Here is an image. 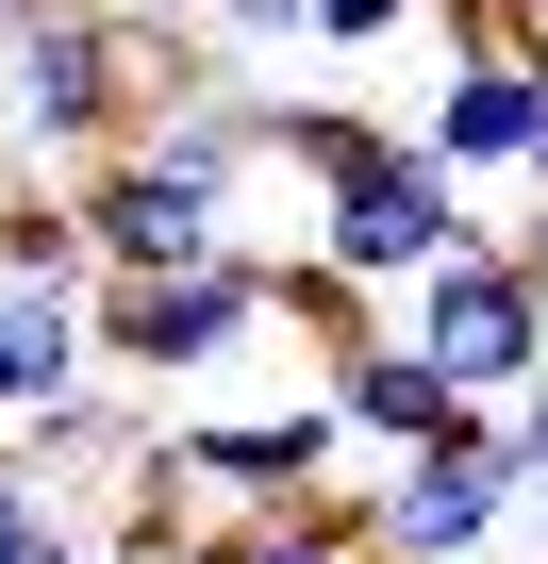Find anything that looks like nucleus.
Segmentation results:
<instances>
[{"mask_svg": "<svg viewBox=\"0 0 548 564\" xmlns=\"http://www.w3.org/2000/svg\"><path fill=\"white\" fill-rule=\"evenodd\" d=\"M366 564H383V547H366Z\"/></svg>", "mask_w": 548, "mask_h": 564, "instance_id": "nucleus-19", "label": "nucleus"}, {"mask_svg": "<svg viewBox=\"0 0 548 564\" xmlns=\"http://www.w3.org/2000/svg\"><path fill=\"white\" fill-rule=\"evenodd\" d=\"M166 448H183V481H216L233 514H283V498H316V481H333V448H350V432H333V399H283V415H183Z\"/></svg>", "mask_w": 548, "mask_h": 564, "instance_id": "nucleus-7", "label": "nucleus"}, {"mask_svg": "<svg viewBox=\"0 0 548 564\" xmlns=\"http://www.w3.org/2000/svg\"><path fill=\"white\" fill-rule=\"evenodd\" d=\"M51 564H100V547H84V531H67V547H51Z\"/></svg>", "mask_w": 548, "mask_h": 564, "instance_id": "nucleus-17", "label": "nucleus"}, {"mask_svg": "<svg viewBox=\"0 0 548 564\" xmlns=\"http://www.w3.org/2000/svg\"><path fill=\"white\" fill-rule=\"evenodd\" d=\"M0 282H84V216H67V183H18V199H0Z\"/></svg>", "mask_w": 548, "mask_h": 564, "instance_id": "nucleus-12", "label": "nucleus"}, {"mask_svg": "<svg viewBox=\"0 0 548 564\" xmlns=\"http://www.w3.org/2000/svg\"><path fill=\"white\" fill-rule=\"evenodd\" d=\"M216 34H233V51H283V34H300V0H216Z\"/></svg>", "mask_w": 548, "mask_h": 564, "instance_id": "nucleus-14", "label": "nucleus"}, {"mask_svg": "<svg viewBox=\"0 0 548 564\" xmlns=\"http://www.w3.org/2000/svg\"><path fill=\"white\" fill-rule=\"evenodd\" d=\"M300 34H333V51H399L416 0H300Z\"/></svg>", "mask_w": 548, "mask_h": 564, "instance_id": "nucleus-13", "label": "nucleus"}, {"mask_svg": "<svg viewBox=\"0 0 548 564\" xmlns=\"http://www.w3.org/2000/svg\"><path fill=\"white\" fill-rule=\"evenodd\" d=\"M200 564H366V514H350V498H283V514L200 531Z\"/></svg>", "mask_w": 548, "mask_h": 564, "instance_id": "nucleus-10", "label": "nucleus"}, {"mask_svg": "<svg viewBox=\"0 0 548 564\" xmlns=\"http://www.w3.org/2000/svg\"><path fill=\"white\" fill-rule=\"evenodd\" d=\"M316 399H333V432H366V448H432V432H465V415H482V399H449L383 316H366L350 349H316Z\"/></svg>", "mask_w": 548, "mask_h": 564, "instance_id": "nucleus-8", "label": "nucleus"}, {"mask_svg": "<svg viewBox=\"0 0 548 564\" xmlns=\"http://www.w3.org/2000/svg\"><path fill=\"white\" fill-rule=\"evenodd\" d=\"M350 514H366V547H383V564H465L498 514H531V498H515V465H498V399H482L465 432H432V448H383V481H366Z\"/></svg>", "mask_w": 548, "mask_h": 564, "instance_id": "nucleus-5", "label": "nucleus"}, {"mask_svg": "<svg viewBox=\"0 0 548 564\" xmlns=\"http://www.w3.org/2000/svg\"><path fill=\"white\" fill-rule=\"evenodd\" d=\"M266 265L283 249H216V265H150V282H84V349L117 382H200L266 333Z\"/></svg>", "mask_w": 548, "mask_h": 564, "instance_id": "nucleus-3", "label": "nucleus"}, {"mask_svg": "<svg viewBox=\"0 0 548 564\" xmlns=\"http://www.w3.org/2000/svg\"><path fill=\"white\" fill-rule=\"evenodd\" d=\"M150 51H133V18L117 0H18L0 18V166H84V150H117L133 117H150Z\"/></svg>", "mask_w": 548, "mask_h": 564, "instance_id": "nucleus-1", "label": "nucleus"}, {"mask_svg": "<svg viewBox=\"0 0 548 564\" xmlns=\"http://www.w3.org/2000/svg\"><path fill=\"white\" fill-rule=\"evenodd\" d=\"M515 265H531V300H548V199H515V232H498Z\"/></svg>", "mask_w": 548, "mask_h": 564, "instance_id": "nucleus-15", "label": "nucleus"}, {"mask_svg": "<svg viewBox=\"0 0 548 564\" xmlns=\"http://www.w3.org/2000/svg\"><path fill=\"white\" fill-rule=\"evenodd\" d=\"M465 232H482V199H465L416 133H383L350 183H316V232H300V249H316L333 282H366V300H399V282H416L432 249H465Z\"/></svg>", "mask_w": 548, "mask_h": 564, "instance_id": "nucleus-4", "label": "nucleus"}, {"mask_svg": "<svg viewBox=\"0 0 548 564\" xmlns=\"http://www.w3.org/2000/svg\"><path fill=\"white\" fill-rule=\"evenodd\" d=\"M0 18H18V0H0Z\"/></svg>", "mask_w": 548, "mask_h": 564, "instance_id": "nucleus-18", "label": "nucleus"}, {"mask_svg": "<svg viewBox=\"0 0 548 564\" xmlns=\"http://www.w3.org/2000/svg\"><path fill=\"white\" fill-rule=\"evenodd\" d=\"M383 133L399 117H366V100H266V166H300V183H350Z\"/></svg>", "mask_w": 548, "mask_h": 564, "instance_id": "nucleus-11", "label": "nucleus"}, {"mask_svg": "<svg viewBox=\"0 0 548 564\" xmlns=\"http://www.w3.org/2000/svg\"><path fill=\"white\" fill-rule=\"evenodd\" d=\"M84 382H100V349H84V282H0V432H51Z\"/></svg>", "mask_w": 548, "mask_h": 564, "instance_id": "nucleus-9", "label": "nucleus"}, {"mask_svg": "<svg viewBox=\"0 0 548 564\" xmlns=\"http://www.w3.org/2000/svg\"><path fill=\"white\" fill-rule=\"evenodd\" d=\"M67 216H84V282H150V265H216V249H249V232H233V199H200V183H183V166H150L133 133L67 166Z\"/></svg>", "mask_w": 548, "mask_h": 564, "instance_id": "nucleus-6", "label": "nucleus"}, {"mask_svg": "<svg viewBox=\"0 0 548 564\" xmlns=\"http://www.w3.org/2000/svg\"><path fill=\"white\" fill-rule=\"evenodd\" d=\"M515 199H548V133H531V166H515Z\"/></svg>", "mask_w": 548, "mask_h": 564, "instance_id": "nucleus-16", "label": "nucleus"}, {"mask_svg": "<svg viewBox=\"0 0 548 564\" xmlns=\"http://www.w3.org/2000/svg\"><path fill=\"white\" fill-rule=\"evenodd\" d=\"M383 333H399L449 399H515V382H548V300H531V265H515L498 232L432 249L399 300H383Z\"/></svg>", "mask_w": 548, "mask_h": 564, "instance_id": "nucleus-2", "label": "nucleus"}]
</instances>
